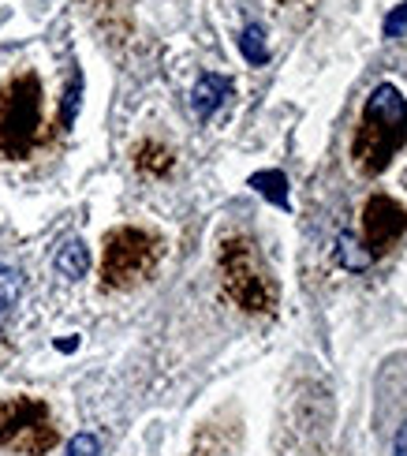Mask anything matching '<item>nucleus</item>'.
<instances>
[{
  "instance_id": "obj_3",
  "label": "nucleus",
  "mask_w": 407,
  "mask_h": 456,
  "mask_svg": "<svg viewBox=\"0 0 407 456\" xmlns=\"http://www.w3.org/2000/svg\"><path fill=\"white\" fill-rule=\"evenodd\" d=\"M217 265H221V284L228 299L236 303V307L250 311V314H265L273 311L277 303V289L273 281H269L265 265L255 251V243L247 236H228L221 243V255H217Z\"/></svg>"
},
{
  "instance_id": "obj_2",
  "label": "nucleus",
  "mask_w": 407,
  "mask_h": 456,
  "mask_svg": "<svg viewBox=\"0 0 407 456\" xmlns=\"http://www.w3.org/2000/svg\"><path fill=\"white\" fill-rule=\"evenodd\" d=\"M37 139H42V83L27 71L0 90V154L23 161Z\"/></svg>"
},
{
  "instance_id": "obj_12",
  "label": "nucleus",
  "mask_w": 407,
  "mask_h": 456,
  "mask_svg": "<svg viewBox=\"0 0 407 456\" xmlns=\"http://www.w3.org/2000/svg\"><path fill=\"white\" fill-rule=\"evenodd\" d=\"M240 49H243V56H247V64H265V61H269L265 30H262L258 23H250V27H243V34H240Z\"/></svg>"
},
{
  "instance_id": "obj_6",
  "label": "nucleus",
  "mask_w": 407,
  "mask_h": 456,
  "mask_svg": "<svg viewBox=\"0 0 407 456\" xmlns=\"http://www.w3.org/2000/svg\"><path fill=\"white\" fill-rule=\"evenodd\" d=\"M407 232V210L389 199V195H374L362 210V236H366V251L374 258H381L389 247L400 243V236Z\"/></svg>"
},
{
  "instance_id": "obj_10",
  "label": "nucleus",
  "mask_w": 407,
  "mask_h": 456,
  "mask_svg": "<svg viewBox=\"0 0 407 456\" xmlns=\"http://www.w3.org/2000/svg\"><path fill=\"white\" fill-rule=\"evenodd\" d=\"M134 165L142 168V173H153V176H165L172 168V150H165L161 142H142L134 150Z\"/></svg>"
},
{
  "instance_id": "obj_7",
  "label": "nucleus",
  "mask_w": 407,
  "mask_h": 456,
  "mask_svg": "<svg viewBox=\"0 0 407 456\" xmlns=\"http://www.w3.org/2000/svg\"><path fill=\"white\" fill-rule=\"evenodd\" d=\"M228 94H232V83L224 79V75L206 71L202 79L195 83V90H191V109H195V117H199V120H209L213 112L224 105Z\"/></svg>"
},
{
  "instance_id": "obj_13",
  "label": "nucleus",
  "mask_w": 407,
  "mask_h": 456,
  "mask_svg": "<svg viewBox=\"0 0 407 456\" xmlns=\"http://www.w3.org/2000/svg\"><path fill=\"white\" fill-rule=\"evenodd\" d=\"M19 292H23V273L15 265H0V318L15 307Z\"/></svg>"
},
{
  "instance_id": "obj_14",
  "label": "nucleus",
  "mask_w": 407,
  "mask_h": 456,
  "mask_svg": "<svg viewBox=\"0 0 407 456\" xmlns=\"http://www.w3.org/2000/svg\"><path fill=\"white\" fill-rule=\"evenodd\" d=\"M68 456H102V442L94 434H75L68 442Z\"/></svg>"
},
{
  "instance_id": "obj_9",
  "label": "nucleus",
  "mask_w": 407,
  "mask_h": 456,
  "mask_svg": "<svg viewBox=\"0 0 407 456\" xmlns=\"http://www.w3.org/2000/svg\"><path fill=\"white\" fill-rule=\"evenodd\" d=\"M337 262L344 265V270H352V273H362L366 265L374 262V255L366 251V243H359L352 232H340L337 236Z\"/></svg>"
},
{
  "instance_id": "obj_8",
  "label": "nucleus",
  "mask_w": 407,
  "mask_h": 456,
  "mask_svg": "<svg viewBox=\"0 0 407 456\" xmlns=\"http://www.w3.org/2000/svg\"><path fill=\"white\" fill-rule=\"evenodd\" d=\"M53 265H56V273L68 277V281L86 277V270H90V251H86V243H83V240H68V243H61V247H56Z\"/></svg>"
},
{
  "instance_id": "obj_4",
  "label": "nucleus",
  "mask_w": 407,
  "mask_h": 456,
  "mask_svg": "<svg viewBox=\"0 0 407 456\" xmlns=\"http://www.w3.org/2000/svg\"><path fill=\"white\" fill-rule=\"evenodd\" d=\"M161 255V240L146 232V228H112L105 236V255H102V284L105 289H131L139 284Z\"/></svg>"
},
{
  "instance_id": "obj_11",
  "label": "nucleus",
  "mask_w": 407,
  "mask_h": 456,
  "mask_svg": "<svg viewBox=\"0 0 407 456\" xmlns=\"http://www.w3.org/2000/svg\"><path fill=\"white\" fill-rule=\"evenodd\" d=\"M250 187H255L258 195H265L273 206H288V180H284V173H277V168L255 173V176H250Z\"/></svg>"
},
{
  "instance_id": "obj_5",
  "label": "nucleus",
  "mask_w": 407,
  "mask_h": 456,
  "mask_svg": "<svg viewBox=\"0 0 407 456\" xmlns=\"http://www.w3.org/2000/svg\"><path fill=\"white\" fill-rule=\"evenodd\" d=\"M53 445H56V427L45 401H34V396H4L0 401V449L42 456Z\"/></svg>"
},
{
  "instance_id": "obj_1",
  "label": "nucleus",
  "mask_w": 407,
  "mask_h": 456,
  "mask_svg": "<svg viewBox=\"0 0 407 456\" xmlns=\"http://www.w3.org/2000/svg\"><path fill=\"white\" fill-rule=\"evenodd\" d=\"M407 142V98L393 83H381L370 90L359 127L352 139V161L362 176H381L393 165V158Z\"/></svg>"
},
{
  "instance_id": "obj_16",
  "label": "nucleus",
  "mask_w": 407,
  "mask_h": 456,
  "mask_svg": "<svg viewBox=\"0 0 407 456\" xmlns=\"http://www.w3.org/2000/svg\"><path fill=\"white\" fill-rule=\"evenodd\" d=\"M393 456H407V427H400L396 442H393Z\"/></svg>"
},
{
  "instance_id": "obj_15",
  "label": "nucleus",
  "mask_w": 407,
  "mask_h": 456,
  "mask_svg": "<svg viewBox=\"0 0 407 456\" xmlns=\"http://www.w3.org/2000/svg\"><path fill=\"white\" fill-rule=\"evenodd\" d=\"M400 27H407V4H400L389 19H385V37H396V34H400Z\"/></svg>"
}]
</instances>
